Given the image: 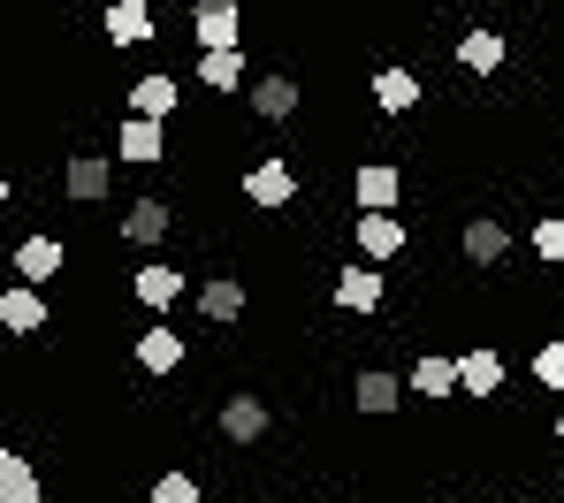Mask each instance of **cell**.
Returning a JSON list of instances; mask_svg holds the SVG:
<instances>
[{
  "mask_svg": "<svg viewBox=\"0 0 564 503\" xmlns=\"http://www.w3.org/2000/svg\"><path fill=\"white\" fill-rule=\"evenodd\" d=\"M191 39L198 54H229L245 39V0H191Z\"/></svg>",
  "mask_w": 564,
  "mask_h": 503,
  "instance_id": "1",
  "label": "cell"
},
{
  "mask_svg": "<svg viewBox=\"0 0 564 503\" xmlns=\"http://www.w3.org/2000/svg\"><path fill=\"white\" fill-rule=\"evenodd\" d=\"M214 427H221V442H237V450H252V442H268V427H275V412H268V397H252V390H237V397H221V412H214Z\"/></svg>",
  "mask_w": 564,
  "mask_h": 503,
  "instance_id": "2",
  "label": "cell"
},
{
  "mask_svg": "<svg viewBox=\"0 0 564 503\" xmlns=\"http://www.w3.org/2000/svg\"><path fill=\"white\" fill-rule=\"evenodd\" d=\"M245 199L260 206V214H282V206L297 199V168L290 161H252L245 168Z\"/></svg>",
  "mask_w": 564,
  "mask_h": 503,
  "instance_id": "3",
  "label": "cell"
},
{
  "mask_svg": "<svg viewBox=\"0 0 564 503\" xmlns=\"http://www.w3.org/2000/svg\"><path fill=\"white\" fill-rule=\"evenodd\" d=\"M404 397H412V382H404V374H389V367H367V374L351 382V404H359L367 419H389V412H404Z\"/></svg>",
  "mask_w": 564,
  "mask_h": 503,
  "instance_id": "4",
  "label": "cell"
},
{
  "mask_svg": "<svg viewBox=\"0 0 564 503\" xmlns=\"http://www.w3.org/2000/svg\"><path fill=\"white\" fill-rule=\"evenodd\" d=\"M351 199H359V214H397V206H404V176H397L389 161H367V168L351 176Z\"/></svg>",
  "mask_w": 564,
  "mask_h": 503,
  "instance_id": "5",
  "label": "cell"
},
{
  "mask_svg": "<svg viewBox=\"0 0 564 503\" xmlns=\"http://www.w3.org/2000/svg\"><path fill=\"white\" fill-rule=\"evenodd\" d=\"M351 244H359L367 267H381V260L404 252V221H397V214H359V221H351Z\"/></svg>",
  "mask_w": 564,
  "mask_h": 503,
  "instance_id": "6",
  "label": "cell"
},
{
  "mask_svg": "<svg viewBox=\"0 0 564 503\" xmlns=\"http://www.w3.org/2000/svg\"><path fill=\"white\" fill-rule=\"evenodd\" d=\"M99 31H107V46H145V39L161 31V15H153L145 0H107V15H99Z\"/></svg>",
  "mask_w": 564,
  "mask_h": 503,
  "instance_id": "7",
  "label": "cell"
},
{
  "mask_svg": "<svg viewBox=\"0 0 564 503\" xmlns=\"http://www.w3.org/2000/svg\"><path fill=\"white\" fill-rule=\"evenodd\" d=\"M62 192H69L77 206L107 199V192H115V161H107V153H69V168H62Z\"/></svg>",
  "mask_w": 564,
  "mask_h": 503,
  "instance_id": "8",
  "label": "cell"
},
{
  "mask_svg": "<svg viewBox=\"0 0 564 503\" xmlns=\"http://www.w3.org/2000/svg\"><path fill=\"white\" fill-rule=\"evenodd\" d=\"M191 305H198V313H206V320H214V328H237V320H245V283H237V275H206V283H198V291H191Z\"/></svg>",
  "mask_w": 564,
  "mask_h": 503,
  "instance_id": "9",
  "label": "cell"
},
{
  "mask_svg": "<svg viewBox=\"0 0 564 503\" xmlns=\"http://www.w3.org/2000/svg\"><path fill=\"white\" fill-rule=\"evenodd\" d=\"M458 244H466L473 267H503V260H511V229H503L496 214H466V237H458Z\"/></svg>",
  "mask_w": 564,
  "mask_h": 503,
  "instance_id": "10",
  "label": "cell"
},
{
  "mask_svg": "<svg viewBox=\"0 0 564 503\" xmlns=\"http://www.w3.org/2000/svg\"><path fill=\"white\" fill-rule=\"evenodd\" d=\"M0 328H8V336H39V328H46V291H39V283H8V291H0Z\"/></svg>",
  "mask_w": 564,
  "mask_h": 503,
  "instance_id": "11",
  "label": "cell"
},
{
  "mask_svg": "<svg viewBox=\"0 0 564 503\" xmlns=\"http://www.w3.org/2000/svg\"><path fill=\"white\" fill-rule=\"evenodd\" d=\"M115 153H122V161H138V168H153V161L169 153V122H145V114H122V130H115Z\"/></svg>",
  "mask_w": 564,
  "mask_h": 503,
  "instance_id": "12",
  "label": "cell"
},
{
  "mask_svg": "<svg viewBox=\"0 0 564 503\" xmlns=\"http://www.w3.org/2000/svg\"><path fill=\"white\" fill-rule=\"evenodd\" d=\"M184 291H191V283L176 275V267H169V260H145V267L130 275V298H138V305H153V313H169V305L184 298Z\"/></svg>",
  "mask_w": 564,
  "mask_h": 503,
  "instance_id": "13",
  "label": "cell"
},
{
  "mask_svg": "<svg viewBox=\"0 0 564 503\" xmlns=\"http://www.w3.org/2000/svg\"><path fill=\"white\" fill-rule=\"evenodd\" d=\"M62 260H69V244H62V237H23V244H15V275H23V283H39V291L62 275Z\"/></svg>",
  "mask_w": 564,
  "mask_h": 503,
  "instance_id": "14",
  "label": "cell"
},
{
  "mask_svg": "<svg viewBox=\"0 0 564 503\" xmlns=\"http://www.w3.org/2000/svg\"><path fill=\"white\" fill-rule=\"evenodd\" d=\"M381 291H389V283H381V267H367V260H351V267L336 275V305H344V313H381Z\"/></svg>",
  "mask_w": 564,
  "mask_h": 503,
  "instance_id": "15",
  "label": "cell"
},
{
  "mask_svg": "<svg viewBox=\"0 0 564 503\" xmlns=\"http://www.w3.org/2000/svg\"><path fill=\"white\" fill-rule=\"evenodd\" d=\"M458 390H466V397H496V390H503V351H496V343H473L466 359H458Z\"/></svg>",
  "mask_w": 564,
  "mask_h": 503,
  "instance_id": "16",
  "label": "cell"
},
{
  "mask_svg": "<svg viewBox=\"0 0 564 503\" xmlns=\"http://www.w3.org/2000/svg\"><path fill=\"white\" fill-rule=\"evenodd\" d=\"M198 85H206V92H252V62H245V46H229V54H198Z\"/></svg>",
  "mask_w": 564,
  "mask_h": 503,
  "instance_id": "17",
  "label": "cell"
},
{
  "mask_svg": "<svg viewBox=\"0 0 564 503\" xmlns=\"http://www.w3.org/2000/svg\"><path fill=\"white\" fill-rule=\"evenodd\" d=\"M130 351H138V367H145V374H176V367H184V336H176L169 320H153Z\"/></svg>",
  "mask_w": 564,
  "mask_h": 503,
  "instance_id": "18",
  "label": "cell"
},
{
  "mask_svg": "<svg viewBox=\"0 0 564 503\" xmlns=\"http://www.w3.org/2000/svg\"><path fill=\"white\" fill-rule=\"evenodd\" d=\"M245 100H252V114H260V122H290V114H297V77H252V92H245Z\"/></svg>",
  "mask_w": 564,
  "mask_h": 503,
  "instance_id": "19",
  "label": "cell"
},
{
  "mask_svg": "<svg viewBox=\"0 0 564 503\" xmlns=\"http://www.w3.org/2000/svg\"><path fill=\"white\" fill-rule=\"evenodd\" d=\"M169 229H176V214H169V199H138L130 214H122V237H130V244H145V252H153V244H161Z\"/></svg>",
  "mask_w": 564,
  "mask_h": 503,
  "instance_id": "20",
  "label": "cell"
},
{
  "mask_svg": "<svg viewBox=\"0 0 564 503\" xmlns=\"http://www.w3.org/2000/svg\"><path fill=\"white\" fill-rule=\"evenodd\" d=\"M503 54H511V46H503V31H480V23H473L466 39H458V69H473V77H496V69H503Z\"/></svg>",
  "mask_w": 564,
  "mask_h": 503,
  "instance_id": "21",
  "label": "cell"
},
{
  "mask_svg": "<svg viewBox=\"0 0 564 503\" xmlns=\"http://www.w3.org/2000/svg\"><path fill=\"white\" fill-rule=\"evenodd\" d=\"M451 390H458V359L420 351V359H412V397H451Z\"/></svg>",
  "mask_w": 564,
  "mask_h": 503,
  "instance_id": "22",
  "label": "cell"
},
{
  "mask_svg": "<svg viewBox=\"0 0 564 503\" xmlns=\"http://www.w3.org/2000/svg\"><path fill=\"white\" fill-rule=\"evenodd\" d=\"M375 107L381 114H412L420 107V77L412 69H375Z\"/></svg>",
  "mask_w": 564,
  "mask_h": 503,
  "instance_id": "23",
  "label": "cell"
},
{
  "mask_svg": "<svg viewBox=\"0 0 564 503\" xmlns=\"http://www.w3.org/2000/svg\"><path fill=\"white\" fill-rule=\"evenodd\" d=\"M0 503H39V466L23 450H0Z\"/></svg>",
  "mask_w": 564,
  "mask_h": 503,
  "instance_id": "24",
  "label": "cell"
},
{
  "mask_svg": "<svg viewBox=\"0 0 564 503\" xmlns=\"http://www.w3.org/2000/svg\"><path fill=\"white\" fill-rule=\"evenodd\" d=\"M130 114H145V122H169V114H176V85H169V69L130 85Z\"/></svg>",
  "mask_w": 564,
  "mask_h": 503,
  "instance_id": "25",
  "label": "cell"
},
{
  "mask_svg": "<svg viewBox=\"0 0 564 503\" xmlns=\"http://www.w3.org/2000/svg\"><path fill=\"white\" fill-rule=\"evenodd\" d=\"M534 260L564 267V214H542V221H534Z\"/></svg>",
  "mask_w": 564,
  "mask_h": 503,
  "instance_id": "26",
  "label": "cell"
},
{
  "mask_svg": "<svg viewBox=\"0 0 564 503\" xmlns=\"http://www.w3.org/2000/svg\"><path fill=\"white\" fill-rule=\"evenodd\" d=\"M534 382H542V390H564V336H550V343L534 351Z\"/></svg>",
  "mask_w": 564,
  "mask_h": 503,
  "instance_id": "27",
  "label": "cell"
},
{
  "mask_svg": "<svg viewBox=\"0 0 564 503\" xmlns=\"http://www.w3.org/2000/svg\"><path fill=\"white\" fill-rule=\"evenodd\" d=\"M153 503H198V481L191 473H161L153 481Z\"/></svg>",
  "mask_w": 564,
  "mask_h": 503,
  "instance_id": "28",
  "label": "cell"
},
{
  "mask_svg": "<svg viewBox=\"0 0 564 503\" xmlns=\"http://www.w3.org/2000/svg\"><path fill=\"white\" fill-rule=\"evenodd\" d=\"M557 450H564V419H557Z\"/></svg>",
  "mask_w": 564,
  "mask_h": 503,
  "instance_id": "29",
  "label": "cell"
}]
</instances>
